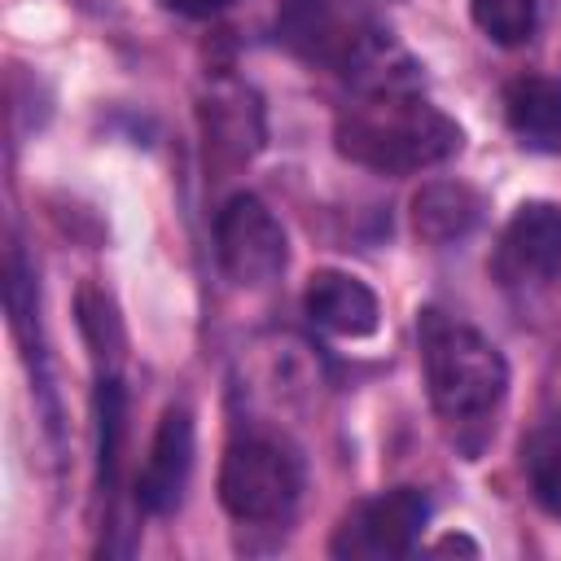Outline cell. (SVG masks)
I'll return each mask as SVG.
<instances>
[{
    "label": "cell",
    "instance_id": "17",
    "mask_svg": "<svg viewBox=\"0 0 561 561\" xmlns=\"http://www.w3.org/2000/svg\"><path fill=\"white\" fill-rule=\"evenodd\" d=\"M158 4L171 9V13H184V18H210V13L228 9L232 0H158Z\"/></svg>",
    "mask_w": 561,
    "mask_h": 561
},
{
    "label": "cell",
    "instance_id": "2",
    "mask_svg": "<svg viewBox=\"0 0 561 561\" xmlns=\"http://www.w3.org/2000/svg\"><path fill=\"white\" fill-rule=\"evenodd\" d=\"M333 145L355 167L381 175H412L456 158L465 131L421 92H390V96H359V105L342 110L333 127Z\"/></svg>",
    "mask_w": 561,
    "mask_h": 561
},
{
    "label": "cell",
    "instance_id": "5",
    "mask_svg": "<svg viewBox=\"0 0 561 561\" xmlns=\"http://www.w3.org/2000/svg\"><path fill=\"white\" fill-rule=\"evenodd\" d=\"M215 254L228 280L254 289L285 272L289 241H285L280 219L254 193H237L215 215Z\"/></svg>",
    "mask_w": 561,
    "mask_h": 561
},
{
    "label": "cell",
    "instance_id": "11",
    "mask_svg": "<svg viewBox=\"0 0 561 561\" xmlns=\"http://www.w3.org/2000/svg\"><path fill=\"white\" fill-rule=\"evenodd\" d=\"M482 193L465 180H434L412 197V232L430 245H451L482 224Z\"/></svg>",
    "mask_w": 561,
    "mask_h": 561
},
{
    "label": "cell",
    "instance_id": "4",
    "mask_svg": "<svg viewBox=\"0 0 561 561\" xmlns=\"http://www.w3.org/2000/svg\"><path fill=\"white\" fill-rule=\"evenodd\" d=\"M302 460L280 438H241L219 465V504L237 522H276L298 504Z\"/></svg>",
    "mask_w": 561,
    "mask_h": 561
},
{
    "label": "cell",
    "instance_id": "8",
    "mask_svg": "<svg viewBox=\"0 0 561 561\" xmlns=\"http://www.w3.org/2000/svg\"><path fill=\"white\" fill-rule=\"evenodd\" d=\"M193 473V416L188 408H167L149 443V460L136 478V504L153 517L175 513Z\"/></svg>",
    "mask_w": 561,
    "mask_h": 561
},
{
    "label": "cell",
    "instance_id": "3",
    "mask_svg": "<svg viewBox=\"0 0 561 561\" xmlns=\"http://www.w3.org/2000/svg\"><path fill=\"white\" fill-rule=\"evenodd\" d=\"M416 342H421V368L430 403L443 421H482L508 390V364L478 329L465 320L425 307L416 316Z\"/></svg>",
    "mask_w": 561,
    "mask_h": 561
},
{
    "label": "cell",
    "instance_id": "10",
    "mask_svg": "<svg viewBox=\"0 0 561 561\" xmlns=\"http://www.w3.org/2000/svg\"><path fill=\"white\" fill-rule=\"evenodd\" d=\"M202 127H206V145L219 158H250L263 145V110L259 96L241 83H215L206 105H202Z\"/></svg>",
    "mask_w": 561,
    "mask_h": 561
},
{
    "label": "cell",
    "instance_id": "6",
    "mask_svg": "<svg viewBox=\"0 0 561 561\" xmlns=\"http://www.w3.org/2000/svg\"><path fill=\"white\" fill-rule=\"evenodd\" d=\"M430 522V500L416 486H390L346 513V522L333 535V557H364V561H390L412 557L421 543V530Z\"/></svg>",
    "mask_w": 561,
    "mask_h": 561
},
{
    "label": "cell",
    "instance_id": "14",
    "mask_svg": "<svg viewBox=\"0 0 561 561\" xmlns=\"http://www.w3.org/2000/svg\"><path fill=\"white\" fill-rule=\"evenodd\" d=\"M473 22L486 39L513 48L535 35V0H469Z\"/></svg>",
    "mask_w": 561,
    "mask_h": 561
},
{
    "label": "cell",
    "instance_id": "13",
    "mask_svg": "<svg viewBox=\"0 0 561 561\" xmlns=\"http://www.w3.org/2000/svg\"><path fill=\"white\" fill-rule=\"evenodd\" d=\"M123 386L114 373H101L96 381V456H101V482L105 491H114L118 478V451H123Z\"/></svg>",
    "mask_w": 561,
    "mask_h": 561
},
{
    "label": "cell",
    "instance_id": "9",
    "mask_svg": "<svg viewBox=\"0 0 561 561\" xmlns=\"http://www.w3.org/2000/svg\"><path fill=\"white\" fill-rule=\"evenodd\" d=\"M307 316L311 324H320L324 333H337V337H368L381 320V307H377V294L351 276V272H316L311 285H307Z\"/></svg>",
    "mask_w": 561,
    "mask_h": 561
},
{
    "label": "cell",
    "instance_id": "15",
    "mask_svg": "<svg viewBox=\"0 0 561 561\" xmlns=\"http://www.w3.org/2000/svg\"><path fill=\"white\" fill-rule=\"evenodd\" d=\"M526 478L535 500L561 517V434H535L526 443Z\"/></svg>",
    "mask_w": 561,
    "mask_h": 561
},
{
    "label": "cell",
    "instance_id": "16",
    "mask_svg": "<svg viewBox=\"0 0 561 561\" xmlns=\"http://www.w3.org/2000/svg\"><path fill=\"white\" fill-rule=\"evenodd\" d=\"M79 324H83V333H88V346H92V355L96 359H118V346H123V329H118V316H114V307L101 298V294H92V289H83L79 294Z\"/></svg>",
    "mask_w": 561,
    "mask_h": 561
},
{
    "label": "cell",
    "instance_id": "1",
    "mask_svg": "<svg viewBox=\"0 0 561 561\" xmlns=\"http://www.w3.org/2000/svg\"><path fill=\"white\" fill-rule=\"evenodd\" d=\"M276 35L294 57L333 70L359 96L421 92V61L355 4L285 0L276 13Z\"/></svg>",
    "mask_w": 561,
    "mask_h": 561
},
{
    "label": "cell",
    "instance_id": "7",
    "mask_svg": "<svg viewBox=\"0 0 561 561\" xmlns=\"http://www.w3.org/2000/svg\"><path fill=\"white\" fill-rule=\"evenodd\" d=\"M495 276L504 285L561 276V206L552 202H522L495 245Z\"/></svg>",
    "mask_w": 561,
    "mask_h": 561
},
{
    "label": "cell",
    "instance_id": "12",
    "mask_svg": "<svg viewBox=\"0 0 561 561\" xmlns=\"http://www.w3.org/2000/svg\"><path fill=\"white\" fill-rule=\"evenodd\" d=\"M504 118L530 149H557L561 145V79L526 75L513 79L504 92Z\"/></svg>",
    "mask_w": 561,
    "mask_h": 561
},
{
    "label": "cell",
    "instance_id": "18",
    "mask_svg": "<svg viewBox=\"0 0 561 561\" xmlns=\"http://www.w3.org/2000/svg\"><path fill=\"white\" fill-rule=\"evenodd\" d=\"M434 552H469V557H473V552H478V548H473V543H469V539H456V535H447V539H443V543H434Z\"/></svg>",
    "mask_w": 561,
    "mask_h": 561
}]
</instances>
